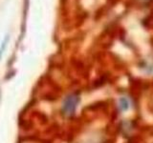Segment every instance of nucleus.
<instances>
[{
  "mask_svg": "<svg viewBox=\"0 0 153 143\" xmlns=\"http://www.w3.org/2000/svg\"><path fill=\"white\" fill-rule=\"evenodd\" d=\"M80 102L79 94L76 93H72L66 95L61 104V114L66 118H70L75 116L76 109Z\"/></svg>",
  "mask_w": 153,
  "mask_h": 143,
  "instance_id": "1",
  "label": "nucleus"
},
{
  "mask_svg": "<svg viewBox=\"0 0 153 143\" xmlns=\"http://www.w3.org/2000/svg\"><path fill=\"white\" fill-rule=\"evenodd\" d=\"M131 106V102H130V99H129L127 97H122L119 98V101H118V107L119 110L121 112L124 113V112H127L129 109H130Z\"/></svg>",
  "mask_w": 153,
  "mask_h": 143,
  "instance_id": "2",
  "label": "nucleus"
},
{
  "mask_svg": "<svg viewBox=\"0 0 153 143\" xmlns=\"http://www.w3.org/2000/svg\"><path fill=\"white\" fill-rule=\"evenodd\" d=\"M7 42H8V37L5 38L4 41L2 42V44H1V47H0V57H1L2 54L4 52V50H5V48H6V44H7Z\"/></svg>",
  "mask_w": 153,
  "mask_h": 143,
  "instance_id": "3",
  "label": "nucleus"
}]
</instances>
